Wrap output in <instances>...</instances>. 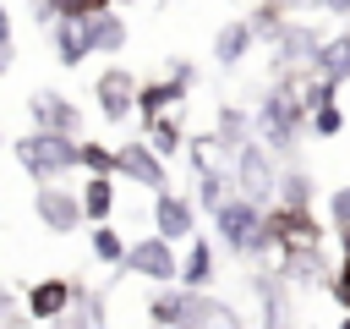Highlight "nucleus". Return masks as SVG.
I'll return each mask as SVG.
<instances>
[{
  "label": "nucleus",
  "instance_id": "obj_18",
  "mask_svg": "<svg viewBox=\"0 0 350 329\" xmlns=\"http://www.w3.org/2000/svg\"><path fill=\"white\" fill-rule=\"evenodd\" d=\"M213 148L219 154H241V143H252V115L241 110V104H219V115H213Z\"/></svg>",
  "mask_w": 350,
  "mask_h": 329
},
{
  "label": "nucleus",
  "instance_id": "obj_27",
  "mask_svg": "<svg viewBox=\"0 0 350 329\" xmlns=\"http://www.w3.org/2000/svg\"><path fill=\"white\" fill-rule=\"evenodd\" d=\"M230 192H235V181H230L219 164H213V170H202V175H197V197H191V203H197L202 214H213V208H219Z\"/></svg>",
  "mask_w": 350,
  "mask_h": 329
},
{
  "label": "nucleus",
  "instance_id": "obj_37",
  "mask_svg": "<svg viewBox=\"0 0 350 329\" xmlns=\"http://www.w3.org/2000/svg\"><path fill=\"white\" fill-rule=\"evenodd\" d=\"M284 11H317V0H284Z\"/></svg>",
  "mask_w": 350,
  "mask_h": 329
},
{
  "label": "nucleus",
  "instance_id": "obj_3",
  "mask_svg": "<svg viewBox=\"0 0 350 329\" xmlns=\"http://www.w3.org/2000/svg\"><path fill=\"white\" fill-rule=\"evenodd\" d=\"M213 230H219V241H224L235 258H262V252H268L262 203H252V197H241V192H230V197L213 208Z\"/></svg>",
  "mask_w": 350,
  "mask_h": 329
},
{
  "label": "nucleus",
  "instance_id": "obj_12",
  "mask_svg": "<svg viewBox=\"0 0 350 329\" xmlns=\"http://www.w3.org/2000/svg\"><path fill=\"white\" fill-rule=\"evenodd\" d=\"M153 230L164 236V241H191L197 236V203L191 197H180L175 186L170 192H153Z\"/></svg>",
  "mask_w": 350,
  "mask_h": 329
},
{
  "label": "nucleus",
  "instance_id": "obj_25",
  "mask_svg": "<svg viewBox=\"0 0 350 329\" xmlns=\"http://www.w3.org/2000/svg\"><path fill=\"white\" fill-rule=\"evenodd\" d=\"M55 329H104V302H98V291H77V302L55 318Z\"/></svg>",
  "mask_w": 350,
  "mask_h": 329
},
{
  "label": "nucleus",
  "instance_id": "obj_1",
  "mask_svg": "<svg viewBox=\"0 0 350 329\" xmlns=\"http://www.w3.org/2000/svg\"><path fill=\"white\" fill-rule=\"evenodd\" d=\"M252 126H257V143H262V148H273V154H290V148H295V137H301V132H312V110L301 104L295 71L273 77V88L257 99Z\"/></svg>",
  "mask_w": 350,
  "mask_h": 329
},
{
  "label": "nucleus",
  "instance_id": "obj_31",
  "mask_svg": "<svg viewBox=\"0 0 350 329\" xmlns=\"http://www.w3.org/2000/svg\"><path fill=\"white\" fill-rule=\"evenodd\" d=\"M82 170H88V175H115V148L82 137Z\"/></svg>",
  "mask_w": 350,
  "mask_h": 329
},
{
  "label": "nucleus",
  "instance_id": "obj_20",
  "mask_svg": "<svg viewBox=\"0 0 350 329\" xmlns=\"http://www.w3.org/2000/svg\"><path fill=\"white\" fill-rule=\"evenodd\" d=\"M77 192H82V214H88V225H104V219L115 214V197H120V192H115V175H88Z\"/></svg>",
  "mask_w": 350,
  "mask_h": 329
},
{
  "label": "nucleus",
  "instance_id": "obj_26",
  "mask_svg": "<svg viewBox=\"0 0 350 329\" xmlns=\"http://www.w3.org/2000/svg\"><path fill=\"white\" fill-rule=\"evenodd\" d=\"M88 247H93V258H98L104 269H120V263H126V247H131V241H126V236H120V230H115V225L104 219V225H93V230H88Z\"/></svg>",
  "mask_w": 350,
  "mask_h": 329
},
{
  "label": "nucleus",
  "instance_id": "obj_35",
  "mask_svg": "<svg viewBox=\"0 0 350 329\" xmlns=\"http://www.w3.org/2000/svg\"><path fill=\"white\" fill-rule=\"evenodd\" d=\"M317 11H328V16H339V22H350V0H317Z\"/></svg>",
  "mask_w": 350,
  "mask_h": 329
},
{
  "label": "nucleus",
  "instance_id": "obj_29",
  "mask_svg": "<svg viewBox=\"0 0 350 329\" xmlns=\"http://www.w3.org/2000/svg\"><path fill=\"white\" fill-rule=\"evenodd\" d=\"M257 296H262V329H290V318H284V291H279V280H257Z\"/></svg>",
  "mask_w": 350,
  "mask_h": 329
},
{
  "label": "nucleus",
  "instance_id": "obj_28",
  "mask_svg": "<svg viewBox=\"0 0 350 329\" xmlns=\"http://www.w3.org/2000/svg\"><path fill=\"white\" fill-rule=\"evenodd\" d=\"M279 203L284 208H312V175L306 170H279Z\"/></svg>",
  "mask_w": 350,
  "mask_h": 329
},
{
  "label": "nucleus",
  "instance_id": "obj_14",
  "mask_svg": "<svg viewBox=\"0 0 350 329\" xmlns=\"http://www.w3.org/2000/svg\"><path fill=\"white\" fill-rule=\"evenodd\" d=\"M252 49H257V33H252V22H246V16L219 22V33H213V66H219V71H235Z\"/></svg>",
  "mask_w": 350,
  "mask_h": 329
},
{
  "label": "nucleus",
  "instance_id": "obj_30",
  "mask_svg": "<svg viewBox=\"0 0 350 329\" xmlns=\"http://www.w3.org/2000/svg\"><path fill=\"white\" fill-rule=\"evenodd\" d=\"M345 132V110H339V99H328V104H317L312 110V137H323V143H334Z\"/></svg>",
  "mask_w": 350,
  "mask_h": 329
},
{
  "label": "nucleus",
  "instance_id": "obj_2",
  "mask_svg": "<svg viewBox=\"0 0 350 329\" xmlns=\"http://www.w3.org/2000/svg\"><path fill=\"white\" fill-rule=\"evenodd\" d=\"M11 154H16V164L44 186V181H66L71 170H82V137H71V132H44V126H33V132H22L16 143H11Z\"/></svg>",
  "mask_w": 350,
  "mask_h": 329
},
{
  "label": "nucleus",
  "instance_id": "obj_36",
  "mask_svg": "<svg viewBox=\"0 0 350 329\" xmlns=\"http://www.w3.org/2000/svg\"><path fill=\"white\" fill-rule=\"evenodd\" d=\"M0 38H11V5L0 0Z\"/></svg>",
  "mask_w": 350,
  "mask_h": 329
},
{
  "label": "nucleus",
  "instance_id": "obj_17",
  "mask_svg": "<svg viewBox=\"0 0 350 329\" xmlns=\"http://www.w3.org/2000/svg\"><path fill=\"white\" fill-rule=\"evenodd\" d=\"M88 38H93V55H120V49L131 44L126 11H120V5H104L98 16H88Z\"/></svg>",
  "mask_w": 350,
  "mask_h": 329
},
{
  "label": "nucleus",
  "instance_id": "obj_34",
  "mask_svg": "<svg viewBox=\"0 0 350 329\" xmlns=\"http://www.w3.org/2000/svg\"><path fill=\"white\" fill-rule=\"evenodd\" d=\"M16 66V38H0V77Z\"/></svg>",
  "mask_w": 350,
  "mask_h": 329
},
{
  "label": "nucleus",
  "instance_id": "obj_23",
  "mask_svg": "<svg viewBox=\"0 0 350 329\" xmlns=\"http://www.w3.org/2000/svg\"><path fill=\"white\" fill-rule=\"evenodd\" d=\"M142 137L153 143V154H180V143H186V126H180V115L175 110H164V115H153V121H142Z\"/></svg>",
  "mask_w": 350,
  "mask_h": 329
},
{
  "label": "nucleus",
  "instance_id": "obj_8",
  "mask_svg": "<svg viewBox=\"0 0 350 329\" xmlns=\"http://www.w3.org/2000/svg\"><path fill=\"white\" fill-rule=\"evenodd\" d=\"M191 82H197V66H191V60H175V66H170V77L142 82V88H137V121H153V115L175 110V104L191 93Z\"/></svg>",
  "mask_w": 350,
  "mask_h": 329
},
{
  "label": "nucleus",
  "instance_id": "obj_5",
  "mask_svg": "<svg viewBox=\"0 0 350 329\" xmlns=\"http://www.w3.org/2000/svg\"><path fill=\"white\" fill-rule=\"evenodd\" d=\"M120 269L137 274V280H148V285H180V252H175V241H164L159 230H148L142 241H131Z\"/></svg>",
  "mask_w": 350,
  "mask_h": 329
},
{
  "label": "nucleus",
  "instance_id": "obj_22",
  "mask_svg": "<svg viewBox=\"0 0 350 329\" xmlns=\"http://www.w3.org/2000/svg\"><path fill=\"white\" fill-rule=\"evenodd\" d=\"M109 0H38V11H33V22L38 27H55V22H88V16H98Z\"/></svg>",
  "mask_w": 350,
  "mask_h": 329
},
{
  "label": "nucleus",
  "instance_id": "obj_38",
  "mask_svg": "<svg viewBox=\"0 0 350 329\" xmlns=\"http://www.w3.org/2000/svg\"><path fill=\"white\" fill-rule=\"evenodd\" d=\"M334 329H350V318H339V324H334Z\"/></svg>",
  "mask_w": 350,
  "mask_h": 329
},
{
  "label": "nucleus",
  "instance_id": "obj_6",
  "mask_svg": "<svg viewBox=\"0 0 350 329\" xmlns=\"http://www.w3.org/2000/svg\"><path fill=\"white\" fill-rule=\"evenodd\" d=\"M33 214H38V225H44L49 236H71V230L88 225V214H82V192H77V186H60V181L33 186Z\"/></svg>",
  "mask_w": 350,
  "mask_h": 329
},
{
  "label": "nucleus",
  "instance_id": "obj_33",
  "mask_svg": "<svg viewBox=\"0 0 350 329\" xmlns=\"http://www.w3.org/2000/svg\"><path fill=\"white\" fill-rule=\"evenodd\" d=\"M328 219H334V225H350V181L328 192Z\"/></svg>",
  "mask_w": 350,
  "mask_h": 329
},
{
  "label": "nucleus",
  "instance_id": "obj_24",
  "mask_svg": "<svg viewBox=\"0 0 350 329\" xmlns=\"http://www.w3.org/2000/svg\"><path fill=\"white\" fill-rule=\"evenodd\" d=\"M246 22H252L257 44H273V38L290 27V11H284V0H257V5L246 11Z\"/></svg>",
  "mask_w": 350,
  "mask_h": 329
},
{
  "label": "nucleus",
  "instance_id": "obj_7",
  "mask_svg": "<svg viewBox=\"0 0 350 329\" xmlns=\"http://www.w3.org/2000/svg\"><path fill=\"white\" fill-rule=\"evenodd\" d=\"M137 77H131V66H120V60H109L104 71H98V82H93V104H98V115L109 121V126H120V121H131L137 115Z\"/></svg>",
  "mask_w": 350,
  "mask_h": 329
},
{
  "label": "nucleus",
  "instance_id": "obj_21",
  "mask_svg": "<svg viewBox=\"0 0 350 329\" xmlns=\"http://www.w3.org/2000/svg\"><path fill=\"white\" fill-rule=\"evenodd\" d=\"M180 285L186 291H208L213 285V247L202 236H191V247L180 252Z\"/></svg>",
  "mask_w": 350,
  "mask_h": 329
},
{
  "label": "nucleus",
  "instance_id": "obj_39",
  "mask_svg": "<svg viewBox=\"0 0 350 329\" xmlns=\"http://www.w3.org/2000/svg\"><path fill=\"white\" fill-rule=\"evenodd\" d=\"M109 5H131V0H109Z\"/></svg>",
  "mask_w": 350,
  "mask_h": 329
},
{
  "label": "nucleus",
  "instance_id": "obj_16",
  "mask_svg": "<svg viewBox=\"0 0 350 329\" xmlns=\"http://www.w3.org/2000/svg\"><path fill=\"white\" fill-rule=\"evenodd\" d=\"M191 296H197V291H186V285H153V296H148V324H153V329H186Z\"/></svg>",
  "mask_w": 350,
  "mask_h": 329
},
{
  "label": "nucleus",
  "instance_id": "obj_11",
  "mask_svg": "<svg viewBox=\"0 0 350 329\" xmlns=\"http://www.w3.org/2000/svg\"><path fill=\"white\" fill-rule=\"evenodd\" d=\"M317 44H323V27L290 16V27L273 38V77H284V71H306L312 55H317Z\"/></svg>",
  "mask_w": 350,
  "mask_h": 329
},
{
  "label": "nucleus",
  "instance_id": "obj_19",
  "mask_svg": "<svg viewBox=\"0 0 350 329\" xmlns=\"http://www.w3.org/2000/svg\"><path fill=\"white\" fill-rule=\"evenodd\" d=\"M55 33V60L71 71V66H82L88 55H93V38H88V22H55L49 27Z\"/></svg>",
  "mask_w": 350,
  "mask_h": 329
},
{
  "label": "nucleus",
  "instance_id": "obj_9",
  "mask_svg": "<svg viewBox=\"0 0 350 329\" xmlns=\"http://www.w3.org/2000/svg\"><path fill=\"white\" fill-rule=\"evenodd\" d=\"M115 175H126L148 192H170V164H164V154H153L148 137H131L115 148Z\"/></svg>",
  "mask_w": 350,
  "mask_h": 329
},
{
  "label": "nucleus",
  "instance_id": "obj_15",
  "mask_svg": "<svg viewBox=\"0 0 350 329\" xmlns=\"http://www.w3.org/2000/svg\"><path fill=\"white\" fill-rule=\"evenodd\" d=\"M306 71L323 77L328 88H345V82H350V27H345V33H328V38L317 44V55H312Z\"/></svg>",
  "mask_w": 350,
  "mask_h": 329
},
{
  "label": "nucleus",
  "instance_id": "obj_32",
  "mask_svg": "<svg viewBox=\"0 0 350 329\" xmlns=\"http://www.w3.org/2000/svg\"><path fill=\"white\" fill-rule=\"evenodd\" d=\"M328 296H334V302H339V307L350 313V247H345V258H339V269L328 274Z\"/></svg>",
  "mask_w": 350,
  "mask_h": 329
},
{
  "label": "nucleus",
  "instance_id": "obj_4",
  "mask_svg": "<svg viewBox=\"0 0 350 329\" xmlns=\"http://www.w3.org/2000/svg\"><path fill=\"white\" fill-rule=\"evenodd\" d=\"M230 181H235V192L241 197H252V203H273L279 197V170H273V148H262V143H241V154H230Z\"/></svg>",
  "mask_w": 350,
  "mask_h": 329
},
{
  "label": "nucleus",
  "instance_id": "obj_40",
  "mask_svg": "<svg viewBox=\"0 0 350 329\" xmlns=\"http://www.w3.org/2000/svg\"><path fill=\"white\" fill-rule=\"evenodd\" d=\"M27 5H38V0H27Z\"/></svg>",
  "mask_w": 350,
  "mask_h": 329
},
{
  "label": "nucleus",
  "instance_id": "obj_10",
  "mask_svg": "<svg viewBox=\"0 0 350 329\" xmlns=\"http://www.w3.org/2000/svg\"><path fill=\"white\" fill-rule=\"evenodd\" d=\"M77 280H66V274H44V280H33L27 291H22V313H27V324H55L71 302H77Z\"/></svg>",
  "mask_w": 350,
  "mask_h": 329
},
{
  "label": "nucleus",
  "instance_id": "obj_13",
  "mask_svg": "<svg viewBox=\"0 0 350 329\" xmlns=\"http://www.w3.org/2000/svg\"><path fill=\"white\" fill-rule=\"evenodd\" d=\"M27 115H33V126H44V132H71V137H82V110H77L66 93L38 88V93L27 99Z\"/></svg>",
  "mask_w": 350,
  "mask_h": 329
}]
</instances>
